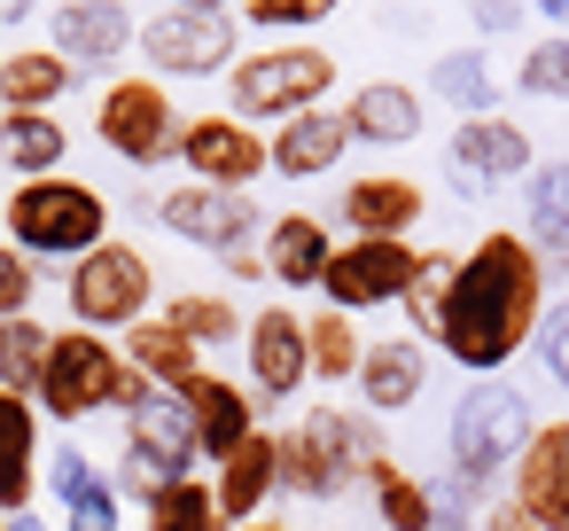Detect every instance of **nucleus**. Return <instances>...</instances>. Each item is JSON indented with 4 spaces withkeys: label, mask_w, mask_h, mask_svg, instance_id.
Returning a JSON list of instances; mask_svg holds the SVG:
<instances>
[{
    "label": "nucleus",
    "mask_w": 569,
    "mask_h": 531,
    "mask_svg": "<svg viewBox=\"0 0 569 531\" xmlns=\"http://www.w3.org/2000/svg\"><path fill=\"white\" fill-rule=\"evenodd\" d=\"M538 321H546V266H538L530 235L483 227L460 250V282H452V305L437 321V344L468 375H507V360L538 336Z\"/></svg>",
    "instance_id": "1"
},
{
    "label": "nucleus",
    "mask_w": 569,
    "mask_h": 531,
    "mask_svg": "<svg viewBox=\"0 0 569 531\" xmlns=\"http://www.w3.org/2000/svg\"><path fill=\"white\" fill-rule=\"evenodd\" d=\"M273 453H281V492L297 500H343L367 461H382V430L367 406H305L297 422L273 430Z\"/></svg>",
    "instance_id": "2"
},
{
    "label": "nucleus",
    "mask_w": 569,
    "mask_h": 531,
    "mask_svg": "<svg viewBox=\"0 0 569 531\" xmlns=\"http://www.w3.org/2000/svg\"><path fill=\"white\" fill-rule=\"evenodd\" d=\"M530 437H538L530 391L507 383V375H476L460 391V406H452V476L491 500V476H515Z\"/></svg>",
    "instance_id": "3"
},
{
    "label": "nucleus",
    "mask_w": 569,
    "mask_h": 531,
    "mask_svg": "<svg viewBox=\"0 0 569 531\" xmlns=\"http://www.w3.org/2000/svg\"><path fill=\"white\" fill-rule=\"evenodd\" d=\"M0 219H9V243L24 250V258H87V250H102L110 243V204H102V188H87V180H71V173H56V180H17L9 188V204H0Z\"/></svg>",
    "instance_id": "4"
},
{
    "label": "nucleus",
    "mask_w": 569,
    "mask_h": 531,
    "mask_svg": "<svg viewBox=\"0 0 569 531\" xmlns=\"http://www.w3.org/2000/svg\"><path fill=\"white\" fill-rule=\"evenodd\" d=\"M336 95V56L328 48H258V56H234L227 71V110L242 126H289L305 110H328Z\"/></svg>",
    "instance_id": "5"
},
{
    "label": "nucleus",
    "mask_w": 569,
    "mask_h": 531,
    "mask_svg": "<svg viewBox=\"0 0 569 531\" xmlns=\"http://www.w3.org/2000/svg\"><path fill=\"white\" fill-rule=\"evenodd\" d=\"M180 134H188V118H180V102L164 95V79H149V71H118L102 95H94V141L110 149V157H126L133 173H157V165H172L180 157Z\"/></svg>",
    "instance_id": "6"
},
{
    "label": "nucleus",
    "mask_w": 569,
    "mask_h": 531,
    "mask_svg": "<svg viewBox=\"0 0 569 531\" xmlns=\"http://www.w3.org/2000/svg\"><path fill=\"white\" fill-rule=\"evenodd\" d=\"M63 305H71V328H94V336L149 321V305H157V266H149V250H133V243L110 235L102 250H87V258L71 266Z\"/></svg>",
    "instance_id": "7"
},
{
    "label": "nucleus",
    "mask_w": 569,
    "mask_h": 531,
    "mask_svg": "<svg viewBox=\"0 0 569 531\" xmlns=\"http://www.w3.org/2000/svg\"><path fill=\"white\" fill-rule=\"evenodd\" d=\"M118 383H126V352L94 328H56V352H48V375H40V414L48 422H87L102 406H118Z\"/></svg>",
    "instance_id": "8"
},
{
    "label": "nucleus",
    "mask_w": 569,
    "mask_h": 531,
    "mask_svg": "<svg viewBox=\"0 0 569 531\" xmlns=\"http://www.w3.org/2000/svg\"><path fill=\"white\" fill-rule=\"evenodd\" d=\"M266 219H273V212H258L242 188L180 180V188H164V196H157V227H164V235H180V243H196V250H211V258L250 250V235H258Z\"/></svg>",
    "instance_id": "9"
},
{
    "label": "nucleus",
    "mask_w": 569,
    "mask_h": 531,
    "mask_svg": "<svg viewBox=\"0 0 569 531\" xmlns=\"http://www.w3.org/2000/svg\"><path fill=\"white\" fill-rule=\"evenodd\" d=\"M413 266H421V243H367V235H351V243H336V258L320 274V297L359 321L375 305H398L406 282H413Z\"/></svg>",
    "instance_id": "10"
},
{
    "label": "nucleus",
    "mask_w": 569,
    "mask_h": 531,
    "mask_svg": "<svg viewBox=\"0 0 569 531\" xmlns=\"http://www.w3.org/2000/svg\"><path fill=\"white\" fill-rule=\"evenodd\" d=\"M133 48L149 56V79H211V71H234V17L164 9L141 24Z\"/></svg>",
    "instance_id": "11"
},
{
    "label": "nucleus",
    "mask_w": 569,
    "mask_h": 531,
    "mask_svg": "<svg viewBox=\"0 0 569 531\" xmlns=\"http://www.w3.org/2000/svg\"><path fill=\"white\" fill-rule=\"evenodd\" d=\"M530 173H538V149H530V134H522L515 118H460L452 157H445V180H452L468 204H483L491 188L530 180Z\"/></svg>",
    "instance_id": "12"
},
{
    "label": "nucleus",
    "mask_w": 569,
    "mask_h": 531,
    "mask_svg": "<svg viewBox=\"0 0 569 531\" xmlns=\"http://www.w3.org/2000/svg\"><path fill=\"white\" fill-rule=\"evenodd\" d=\"M180 165H188V180H203V188H242V196H250V180H266V173H273L266 134H258V126H242L234 110L188 118V134H180Z\"/></svg>",
    "instance_id": "13"
},
{
    "label": "nucleus",
    "mask_w": 569,
    "mask_h": 531,
    "mask_svg": "<svg viewBox=\"0 0 569 531\" xmlns=\"http://www.w3.org/2000/svg\"><path fill=\"white\" fill-rule=\"evenodd\" d=\"M126 453H133L157 484H180V476L203 469V453H196V422H188L180 391H149V399L126 414Z\"/></svg>",
    "instance_id": "14"
},
{
    "label": "nucleus",
    "mask_w": 569,
    "mask_h": 531,
    "mask_svg": "<svg viewBox=\"0 0 569 531\" xmlns=\"http://www.w3.org/2000/svg\"><path fill=\"white\" fill-rule=\"evenodd\" d=\"M242 360H250V391H258V399H297L305 375H312L305 313H289V305L250 313V328H242Z\"/></svg>",
    "instance_id": "15"
},
{
    "label": "nucleus",
    "mask_w": 569,
    "mask_h": 531,
    "mask_svg": "<svg viewBox=\"0 0 569 531\" xmlns=\"http://www.w3.org/2000/svg\"><path fill=\"white\" fill-rule=\"evenodd\" d=\"M336 219H343L351 235H367V243H413V227L429 219V196H421V180H406V173H367V180L343 188Z\"/></svg>",
    "instance_id": "16"
},
{
    "label": "nucleus",
    "mask_w": 569,
    "mask_h": 531,
    "mask_svg": "<svg viewBox=\"0 0 569 531\" xmlns=\"http://www.w3.org/2000/svg\"><path fill=\"white\" fill-rule=\"evenodd\" d=\"M530 523L546 531H569V414L561 422H538V437L522 445L515 461V492H507Z\"/></svg>",
    "instance_id": "17"
},
{
    "label": "nucleus",
    "mask_w": 569,
    "mask_h": 531,
    "mask_svg": "<svg viewBox=\"0 0 569 531\" xmlns=\"http://www.w3.org/2000/svg\"><path fill=\"white\" fill-rule=\"evenodd\" d=\"M48 32H56L48 48H56L63 63H79V71H102V63H118V56L141 40V24H133L126 0H63Z\"/></svg>",
    "instance_id": "18"
},
{
    "label": "nucleus",
    "mask_w": 569,
    "mask_h": 531,
    "mask_svg": "<svg viewBox=\"0 0 569 531\" xmlns=\"http://www.w3.org/2000/svg\"><path fill=\"white\" fill-rule=\"evenodd\" d=\"M180 406H188V422H196V453H203L211 469H219L227 453H242L250 430H266V422H258V399H250L234 375H211V367L180 391Z\"/></svg>",
    "instance_id": "19"
},
{
    "label": "nucleus",
    "mask_w": 569,
    "mask_h": 531,
    "mask_svg": "<svg viewBox=\"0 0 569 531\" xmlns=\"http://www.w3.org/2000/svg\"><path fill=\"white\" fill-rule=\"evenodd\" d=\"M359 406L367 414H406L429 383V344L421 336H367V360H359Z\"/></svg>",
    "instance_id": "20"
},
{
    "label": "nucleus",
    "mask_w": 569,
    "mask_h": 531,
    "mask_svg": "<svg viewBox=\"0 0 569 531\" xmlns=\"http://www.w3.org/2000/svg\"><path fill=\"white\" fill-rule=\"evenodd\" d=\"M40 500V406L0 391V523L32 515Z\"/></svg>",
    "instance_id": "21"
},
{
    "label": "nucleus",
    "mask_w": 569,
    "mask_h": 531,
    "mask_svg": "<svg viewBox=\"0 0 569 531\" xmlns=\"http://www.w3.org/2000/svg\"><path fill=\"white\" fill-rule=\"evenodd\" d=\"M328 258H336L328 219H312V212H273L266 219V282L273 289H320Z\"/></svg>",
    "instance_id": "22"
},
{
    "label": "nucleus",
    "mask_w": 569,
    "mask_h": 531,
    "mask_svg": "<svg viewBox=\"0 0 569 531\" xmlns=\"http://www.w3.org/2000/svg\"><path fill=\"white\" fill-rule=\"evenodd\" d=\"M211 492H219L227 531L258 523V515H266V500L281 492V453H273V430H250V437H242V453H227V461H219Z\"/></svg>",
    "instance_id": "23"
},
{
    "label": "nucleus",
    "mask_w": 569,
    "mask_h": 531,
    "mask_svg": "<svg viewBox=\"0 0 569 531\" xmlns=\"http://www.w3.org/2000/svg\"><path fill=\"white\" fill-rule=\"evenodd\" d=\"M343 149H351L343 110H305V118H289V126L266 134V157H273L281 180H320V173L343 165Z\"/></svg>",
    "instance_id": "24"
},
{
    "label": "nucleus",
    "mask_w": 569,
    "mask_h": 531,
    "mask_svg": "<svg viewBox=\"0 0 569 531\" xmlns=\"http://www.w3.org/2000/svg\"><path fill=\"white\" fill-rule=\"evenodd\" d=\"M421 87H406V79H367L351 102H343V126H351V141H367V149H406L413 134H421Z\"/></svg>",
    "instance_id": "25"
},
{
    "label": "nucleus",
    "mask_w": 569,
    "mask_h": 531,
    "mask_svg": "<svg viewBox=\"0 0 569 531\" xmlns=\"http://www.w3.org/2000/svg\"><path fill=\"white\" fill-rule=\"evenodd\" d=\"M118 352H126V367H133V375H141L149 391H188V383L203 375V352H196V344H188V336H180V328H172L164 313L133 321Z\"/></svg>",
    "instance_id": "26"
},
{
    "label": "nucleus",
    "mask_w": 569,
    "mask_h": 531,
    "mask_svg": "<svg viewBox=\"0 0 569 531\" xmlns=\"http://www.w3.org/2000/svg\"><path fill=\"white\" fill-rule=\"evenodd\" d=\"M522 196H530V250H538V266H546V282H561L569 274V157H553V165H538L530 180H522Z\"/></svg>",
    "instance_id": "27"
},
{
    "label": "nucleus",
    "mask_w": 569,
    "mask_h": 531,
    "mask_svg": "<svg viewBox=\"0 0 569 531\" xmlns=\"http://www.w3.org/2000/svg\"><path fill=\"white\" fill-rule=\"evenodd\" d=\"M71 157V134L56 110H0V165L17 180H56Z\"/></svg>",
    "instance_id": "28"
},
{
    "label": "nucleus",
    "mask_w": 569,
    "mask_h": 531,
    "mask_svg": "<svg viewBox=\"0 0 569 531\" xmlns=\"http://www.w3.org/2000/svg\"><path fill=\"white\" fill-rule=\"evenodd\" d=\"M71 79H79V63H63L56 48H17L0 63V102L9 110H56L71 95Z\"/></svg>",
    "instance_id": "29"
},
{
    "label": "nucleus",
    "mask_w": 569,
    "mask_h": 531,
    "mask_svg": "<svg viewBox=\"0 0 569 531\" xmlns=\"http://www.w3.org/2000/svg\"><path fill=\"white\" fill-rule=\"evenodd\" d=\"M359 484L375 492V508H382V523H390V531H437V492H429L413 469H398V453L367 461V476H359Z\"/></svg>",
    "instance_id": "30"
},
{
    "label": "nucleus",
    "mask_w": 569,
    "mask_h": 531,
    "mask_svg": "<svg viewBox=\"0 0 569 531\" xmlns=\"http://www.w3.org/2000/svg\"><path fill=\"white\" fill-rule=\"evenodd\" d=\"M305 352H312V383H351L359 360H367V336H359L351 313L320 305V313H305Z\"/></svg>",
    "instance_id": "31"
},
{
    "label": "nucleus",
    "mask_w": 569,
    "mask_h": 531,
    "mask_svg": "<svg viewBox=\"0 0 569 531\" xmlns=\"http://www.w3.org/2000/svg\"><path fill=\"white\" fill-rule=\"evenodd\" d=\"M429 95H437V102H452L460 118H491V102H499V79H491V56H483V48H460V56H437V63H429Z\"/></svg>",
    "instance_id": "32"
},
{
    "label": "nucleus",
    "mask_w": 569,
    "mask_h": 531,
    "mask_svg": "<svg viewBox=\"0 0 569 531\" xmlns=\"http://www.w3.org/2000/svg\"><path fill=\"white\" fill-rule=\"evenodd\" d=\"M452 282H460V250H421V266H413V282H406V297H398L406 336H437V321H445V305H452Z\"/></svg>",
    "instance_id": "33"
},
{
    "label": "nucleus",
    "mask_w": 569,
    "mask_h": 531,
    "mask_svg": "<svg viewBox=\"0 0 569 531\" xmlns=\"http://www.w3.org/2000/svg\"><path fill=\"white\" fill-rule=\"evenodd\" d=\"M48 352H56V328H40L32 313H24V321H0V391H17V399H40Z\"/></svg>",
    "instance_id": "34"
},
{
    "label": "nucleus",
    "mask_w": 569,
    "mask_h": 531,
    "mask_svg": "<svg viewBox=\"0 0 569 531\" xmlns=\"http://www.w3.org/2000/svg\"><path fill=\"white\" fill-rule=\"evenodd\" d=\"M164 321H172L196 352H219V344L242 336V313H234L219 289H172V297H164Z\"/></svg>",
    "instance_id": "35"
},
{
    "label": "nucleus",
    "mask_w": 569,
    "mask_h": 531,
    "mask_svg": "<svg viewBox=\"0 0 569 531\" xmlns=\"http://www.w3.org/2000/svg\"><path fill=\"white\" fill-rule=\"evenodd\" d=\"M149 531H227V515H219V492H211L203 476H180V484H164V492L149 500Z\"/></svg>",
    "instance_id": "36"
},
{
    "label": "nucleus",
    "mask_w": 569,
    "mask_h": 531,
    "mask_svg": "<svg viewBox=\"0 0 569 531\" xmlns=\"http://www.w3.org/2000/svg\"><path fill=\"white\" fill-rule=\"evenodd\" d=\"M515 95H530V102H569V40H561V32L538 40V48L515 63Z\"/></svg>",
    "instance_id": "37"
},
{
    "label": "nucleus",
    "mask_w": 569,
    "mask_h": 531,
    "mask_svg": "<svg viewBox=\"0 0 569 531\" xmlns=\"http://www.w3.org/2000/svg\"><path fill=\"white\" fill-rule=\"evenodd\" d=\"M336 9L343 0H242V24H258V32H312Z\"/></svg>",
    "instance_id": "38"
},
{
    "label": "nucleus",
    "mask_w": 569,
    "mask_h": 531,
    "mask_svg": "<svg viewBox=\"0 0 569 531\" xmlns=\"http://www.w3.org/2000/svg\"><path fill=\"white\" fill-rule=\"evenodd\" d=\"M40 476L56 484V500H63V508H71L79 492H94V484H102V469H94V453H87L79 437H63V445H56V461H40Z\"/></svg>",
    "instance_id": "39"
},
{
    "label": "nucleus",
    "mask_w": 569,
    "mask_h": 531,
    "mask_svg": "<svg viewBox=\"0 0 569 531\" xmlns=\"http://www.w3.org/2000/svg\"><path fill=\"white\" fill-rule=\"evenodd\" d=\"M32 297H40V266L17 243H0V321H24Z\"/></svg>",
    "instance_id": "40"
},
{
    "label": "nucleus",
    "mask_w": 569,
    "mask_h": 531,
    "mask_svg": "<svg viewBox=\"0 0 569 531\" xmlns=\"http://www.w3.org/2000/svg\"><path fill=\"white\" fill-rule=\"evenodd\" d=\"M530 352H538V367H546V375L569 391V297H553V305H546V321H538Z\"/></svg>",
    "instance_id": "41"
},
{
    "label": "nucleus",
    "mask_w": 569,
    "mask_h": 531,
    "mask_svg": "<svg viewBox=\"0 0 569 531\" xmlns=\"http://www.w3.org/2000/svg\"><path fill=\"white\" fill-rule=\"evenodd\" d=\"M118 523H126V500H118V484H110V476L63 508V531H118Z\"/></svg>",
    "instance_id": "42"
},
{
    "label": "nucleus",
    "mask_w": 569,
    "mask_h": 531,
    "mask_svg": "<svg viewBox=\"0 0 569 531\" xmlns=\"http://www.w3.org/2000/svg\"><path fill=\"white\" fill-rule=\"evenodd\" d=\"M476 531H546V523H530V515H522V508H515V500H491V508H483V523H476Z\"/></svg>",
    "instance_id": "43"
},
{
    "label": "nucleus",
    "mask_w": 569,
    "mask_h": 531,
    "mask_svg": "<svg viewBox=\"0 0 569 531\" xmlns=\"http://www.w3.org/2000/svg\"><path fill=\"white\" fill-rule=\"evenodd\" d=\"M515 0H476V32H515Z\"/></svg>",
    "instance_id": "44"
},
{
    "label": "nucleus",
    "mask_w": 569,
    "mask_h": 531,
    "mask_svg": "<svg viewBox=\"0 0 569 531\" xmlns=\"http://www.w3.org/2000/svg\"><path fill=\"white\" fill-rule=\"evenodd\" d=\"M219 266H227V282H266V250H234Z\"/></svg>",
    "instance_id": "45"
},
{
    "label": "nucleus",
    "mask_w": 569,
    "mask_h": 531,
    "mask_svg": "<svg viewBox=\"0 0 569 531\" xmlns=\"http://www.w3.org/2000/svg\"><path fill=\"white\" fill-rule=\"evenodd\" d=\"M40 17V0H0V32H9V24H32Z\"/></svg>",
    "instance_id": "46"
},
{
    "label": "nucleus",
    "mask_w": 569,
    "mask_h": 531,
    "mask_svg": "<svg viewBox=\"0 0 569 531\" xmlns=\"http://www.w3.org/2000/svg\"><path fill=\"white\" fill-rule=\"evenodd\" d=\"M172 9H196V17H227L234 0H172Z\"/></svg>",
    "instance_id": "47"
},
{
    "label": "nucleus",
    "mask_w": 569,
    "mask_h": 531,
    "mask_svg": "<svg viewBox=\"0 0 569 531\" xmlns=\"http://www.w3.org/2000/svg\"><path fill=\"white\" fill-rule=\"evenodd\" d=\"M538 17H553V24H569V0H538Z\"/></svg>",
    "instance_id": "48"
},
{
    "label": "nucleus",
    "mask_w": 569,
    "mask_h": 531,
    "mask_svg": "<svg viewBox=\"0 0 569 531\" xmlns=\"http://www.w3.org/2000/svg\"><path fill=\"white\" fill-rule=\"evenodd\" d=\"M242 531H297V523H273V515H258V523H242Z\"/></svg>",
    "instance_id": "49"
},
{
    "label": "nucleus",
    "mask_w": 569,
    "mask_h": 531,
    "mask_svg": "<svg viewBox=\"0 0 569 531\" xmlns=\"http://www.w3.org/2000/svg\"><path fill=\"white\" fill-rule=\"evenodd\" d=\"M9 531H48V523H40V515H17V523H9Z\"/></svg>",
    "instance_id": "50"
},
{
    "label": "nucleus",
    "mask_w": 569,
    "mask_h": 531,
    "mask_svg": "<svg viewBox=\"0 0 569 531\" xmlns=\"http://www.w3.org/2000/svg\"><path fill=\"white\" fill-rule=\"evenodd\" d=\"M0 63H9V56H0Z\"/></svg>",
    "instance_id": "51"
},
{
    "label": "nucleus",
    "mask_w": 569,
    "mask_h": 531,
    "mask_svg": "<svg viewBox=\"0 0 569 531\" xmlns=\"http://www.w3.org/2000/svg\"><path fill=\"white\" fill-rule=\"evenodd\" d=\"M0 531H9V523H0Z\"/></svg>",
    "instance_id": "52"
}]
</instances>
